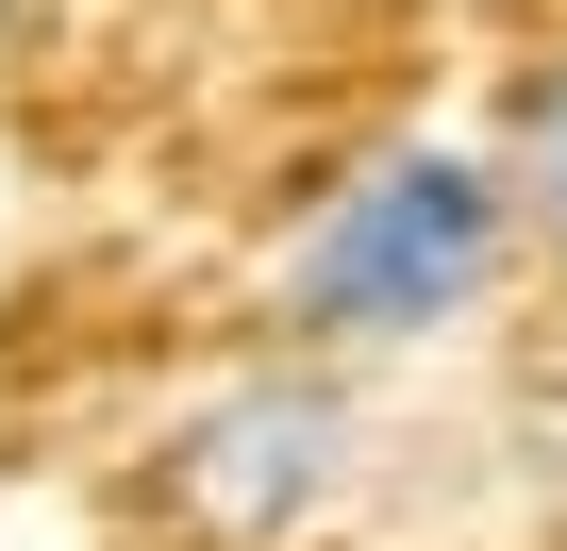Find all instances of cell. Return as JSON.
<instances>
[{
    "label": "cell",
    "mask_w": 567,
    "mask_h": 551,
    "mask_svg": "<svg viewBox=\"0 0 567 551\" xmlns=\"http://www.w3.org/2000/svg\"><path fill=\"white\" fill-rule=\"evenodd\" d=\"M517 234V167H467V151H384L351 167V201L301 234L284 267V318L318 351H417L484 302V267Z\"/></svg>",
    "instance_id": "obj_1"
},
{
    "label": "cell",
    "mask_w": 567,
    "mask_h": 551,
    "mask_svg": "<svg viewBox=\"0 0 567 551\" xmlns=\"http://www.w3.org/2000/svg\"><path fill=\"white\" fill-rule=\"evenodd\" d=\"M501 167H517V217H534V234L567 251V68H550V84L517 101V151H501Z\"/></svg>",
    "instance_id": "obj_3"
},
{
    "label": "cell",
    "mask_w": 567,
    "mask_h": 551,
    "mask_svg": "<svg viewBox=\"0 0 567 551\" xmlns=\"http://www.w3.org/2000/svg\"><path fill=\"white\" fill-rule=\"evenodd\" d=\"M351 468V401L318 368H267V385H217L184 418V518L200 534H301Z\"/></svg>",
    "instance_id": "obj_2"
}]
</instances>
